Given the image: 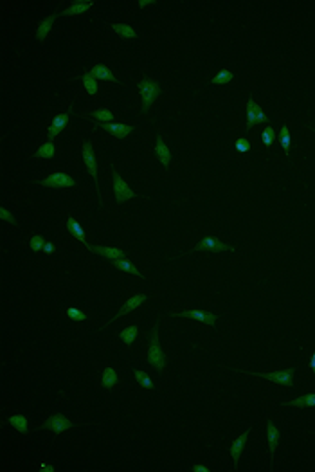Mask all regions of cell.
I'll return each mask as SVG.
<instances>
[{"label":"cell","instance_id":"obj_1","mask_svg":"<svg viewBox=\"0 0 315 472\" xmlns=\"http://www.w3.org/2000/svg\"><path fill=\"white\" fill-rule=\"evenodd\" d=\"M148 363L152 366L157 368V371H164L166 368V353L162 352L160 344H158V323L153 326V333H152V341H150V348H148Z\"/></svg>","mask_w":315,"mask_h":472},{"label":"cell","instance_id":"obj_2","mask_svg":"<svg viewBox=\"0 0 315 472\" xmlns=\"http://www.w3.org/2000/svg\"><path fill=\"white\" fill-rule=\"evenodd\" d=\"M137 89H139L141 98H143V110L144 112H148L150 106L153 105V101L157 100L158 94H160V87H158L157 81L148 80V78H143V80L139 81Z\"/></svg>","mask_w":315,"mask_h":472},{"label":"cell","instance_id":"obj_3","mask_svg":"<svg viewBox=\"0 0 315 472\" xmlns=\"http://www.w3.org/2000/svg\"><path fill=\"white\" fill-rule=\"evenodd\" d=\"M72 427H74V423L70 422L65 415H61V413H54L52 417H49L44 423H42V427L40 429H49L51 432H54L56 436H58V434L69 431V429H72Z\"/></svg>","mask_w":315,"mask_h":472},{"label":"cell","instance_id":"obj_4","mask_svg":"<svg viewBox=\"0 0 315 472\" xmlns=\"http://www.w3.org/2000/svg\"><path fill=\"white\" fill-rule=\"evenodd\" d=\"M294 373H296V369H283V371H272V373H251V375L252 377L266 378V380H270V382L274 384L290 388V386H294Z\"/></svg>","mask_w":315,"mask_h":472},{"label":"cell","instance_id":"obj_5","mask_svg":"<svg viewBox=\"0 0 315 472\" xmlns=\"http://www.w3.org/2000/svg\"><path fill=\"white\" fill-rule=\"evenodd\" d=\"M81 154H83L85 168H87V171H89V175H90V177H92L94 182H96V191H98V193H99L98 164H96V157H94V150H92V143H90V141H87V143H83V150H81Z\"/></svg>","mask_w":315,"mask_h":472},{"label":"cell","instance_id":"obj_6","mask_svg":"<svg viewBox=\"0 0 315 472\" xmlns=\"http://www.w3.org/2000/svg\"><path fill=\"white\" fill-rule=\"evenodd\" d=\"M113 193H115V200H117L119 204L126 202L128 199L137 197V193H135L133 189L128 188V184L119 177V173L115 171V169H113Z\"/></svg>","mask_w":315,"mask_h":472},{"label":"cell","instance_id":"obj_7","mask_svg":"<svg viewBox=\"0 0 315 472\" xmlns=\"http://www.w3.org/2000/svg\"><path fill=\"white\" fill-rule=\"evenodd\" d=\"M171 317H189V319H198L202 323L214 326L216 324V315L212 312H206V310H182V312H173Z\"/></svg>","mask_w":315,"mask_h":472},{"label":"cell","instance_id":"obj_8","mask_svg":"<svg viewBox=\"0 0 315 472\" xmlns=\"http://www.w3.org/2000/svg\"><path fill=\"white\" fill-rule=\"evenodd\" d=\"M40 186H44V188H72L76 186V180L70 179V175L67 173H52L47 179L40 180Z\"/></svg>","mask_w":315,"mask_h":472},{"label":"cell","instance_id":"obj_9","mask_svg":"<svg viewBox=\"0 0 315 472\" xmlns=\"http://www.w3.org/2000/svg\"><path fill=\"white\" fill-rule=\"evenodd\" d=\"M94 126L103 128L105 132L112 134L115 139H124V137H128V134H132L133 132V126H128V124H119V123H98V121H94Z\"/></svg>","mask_w":315,"mask_h":472},{"label":"cell","instance_id":"obj_10","mask_svg":"<svg viewBox=\"0 0 315 472\" xmlns=\"http://www.w3.org/2000/svg\"><path fill=\"white\" fill-rule=\"evenodd\" d=\"M193 249H195V251H200V249H211V251H214V253H222V251H236V249L231 247V245L223 244V242L218 238V236H212V238L202 240V242H198V244L195 245Z\"/></svg>","mask_w":315,"mask_h":472},{"label":"cell","instance_id":"obj_11","mask_svg":"<svg viewBox=\"0 0 315 472\" xmlns=\"http://www.w3.org/2000/svg\"><path fill=\"white\" fill-rule=\"evenodd\" d=\"M266 431H268V449H270V469H272L274 467V452H276L277 443H279L281 440V434L272 420H268V423H266Z\"/></svg>","mask_w":315,"mask_h":472},{"label":"cell","instance_id":"obj_12","mask_svg":"<svg viewBox=\"0 0 315 472\" xmlns=\"http://www.w3.org/2000/svg\"><path fill=\"white\" fill-rule=\"evenodd\" d=\"M247 438H249V431L243 432L241 436H238L236 440L231 443V447H229V452H231L232 460H234V469H238V463H240L241 452H243V447H245Z\"/></svg>","mask_w":315,"mask_h":472},{"label":"cell","instance_id":"obj_13","mask_svg":"<svg viewBox=\"0 0 315 472\" xmlns=\"http://www.w3.org/2000/svg\"><path fill=\"white\" fill-rule=\"evenodd\" d=\"M67 229H69V233L74 234L78 242H81V244H83L85 247H87V249L90 251V253H92L94 247L89 244V242H87V240H85V231H83V227L79 225V222H76V220L72 218V216H69V218H67Z\"/></svg>","mask_w":315,"mask_h":472},{"label":"cell","instance_id":"obj_14","mask_svg":"<svg viewBox=\"0 0 315 472\" xmlns=\"http://www.w3.org/2000/svg\"><path fill=\"white\" fill-rule=\"evenodd\" d=\"M144 301H146V294H135V296H132V298H130L128 301L123 305V308L119 310V314L112 319V321H110V323H113V321H115L117 317H121V315H124V314L132 312V310H135L137 307H141Z\"/></svg>","mask_w":315,"mask_h":472},{"label":"cell","instance_id":"obj_15","mask_svg":"<svg viewBox=\"0 0 315 472\" xmlns=\"http://www.w3.org/2000/svg\"><path fill=\"white\" fill-rule=\"evenodd\" d=\"M90 76H92V78H96V80L110 81V83H119L117 78L112 74V70H110L108 67H105L103 63L94 65L92 69H90Z\"/></svg>","mask_w":315,"mask_h":472},{"label":"cell","instance_id":"obj_16","mask_svg":"<svg viewBox=\"0 0 315 472\" xmlns=\"http://www.w3.org/2000/svg\"><path fill=\"white\" fill-rule=\"evenodd\" d=\"M155 154H157L158 160H160V162L164 164V168H169V164H171V152H169V148H167L166 143H164L162 135H157Z\"/></svg>","mask_w":315,"mask_h":472},{"label":"cell","instance_id":"obj_17","mask_svg":"<svg viewBox=\"0 0 315 472\" xmlns=\"http://www.w3.org/2000/svg\"><path fill=\"white\" fill-rule=\"evenodd\" d=\"M94 254H99V256H105V258L108 260H119L124 256V251L123 249H117V247H105V245H98V247H94L92 251Z\"/></svg>","mask_w":315,"mask_h":472},{"label":"cell","instance_id":"obj_18","mask_svg":"<svg viewBox=\"0 0 315 472\" xmlns=\"http://www.w3.org/2000/svg\"><path fill=\"white\" fill-rule=\"evenodd\" d=\"M54 20H56V15H51V16H47L45 20H42L38 24V29H36V38H38L40 42H44L45 38H47L49 31L52 29V24H54Z\"/></svg>","mask_w":315,"mask_h":472},{"label":"cell","instance_id":"obj_19","mask_svg":"<svg viewBox=\"0 0 315 472\" xmlns=\"http://www.w3.org/2000/svg\"><path fill=\"white\" fill-rule=\"evenodd\" d=\"M283 406H292V408H315V395H305V397L294 398V400H285Z\"/></svg>","mask_w":315,"mask_h":472},{"label":"cell","instance_id":"obj_20","mask_svg":"<svg viewBox=\"0 0 315 472\" xmlns=\"http://www.w3.org/2000/svg\"><path fill=\"white\" fill-rule=\"evenodd\" d=\"M94 5V2L92 0H87V2H76V4H72V5H69L67 9L63 11V15L65 16H70V15H81V13H85V11H89L90 7Z\"/></svg>","mask_w":315,"mask_h":472},{"label":"cell","instance_id":"obj_21","mask_svg":"<svg viewBox=\"0 0 315 472\" xmlns=\"http://www.w3.org/2000/svg\"><path fill=\"white\" fill-rule=\"evenodd\" d=\"M54 155H56V146H54V143H51V141L44 143V144H42V146H40V148L35 152V157H36V159H52Z\"/></svg>","mask_w":315,"mask_h":472},{"label":"cell","instance_id":"obj_22","mask_svg":"<svg viewBox=\"0 0 315 472\" xmlns=\"http://www.w3.org/2000/svg\"><path fill=\"white\" fill-rule=\"evenodd\" d=\"M99 384L103 386V388L110 389L113 388L115 384H117V373L113 371V368H105L103 369V375H101V380H99Z\"/></svg>","mask_w":315,"mask_h":472},{"label":"cell","instance_id":"obj_23","mask_svg":"<svg viewBox=\"0 0 315 472\" xmlns=\"http://www.w3.org/2000/svg\"><path fill=\"white\" fill-rule=\"evenodd\" d=\"M113 262V267L117 268V270H123V272H128V274H132V276H143V274L139 272L137 268L133 267L132 265V262L130 260H123V258H119V260H112Z\"/></svg>","mask_w":315,"mask_h":472},{"label":"cell","instance_id":"obj_24","mask_svg":"<svg viewBox=\"0 0 315 472\" xmlns=\"http://www.w3.org/2000/svg\"><path fill=\"white\" fill-rule=\"evenodd\" d=\"M110 27H112L121 38H137L139 36L137 33H135V29L130 27L128 24H110Z\"/></svg>","mask_w":315,"mask_h":472},{"label":"cell","instance_id":"obj_25","mask_svg":"<svg viewBox=\"0 0 315 472\" xmlns=\"http://www.w3.org/2000/svg\"><path fill=\"white\" fill-rule=\"evenodd\" d=\"M9 423L18 432H22V434L27 432V418H25L24 415H13V417L9 418Z\"/></svg>","mask_w":315,"mask_h":472},{"label":"cell","instance_id":"obj_26","mask_svg":"<svg viewBox=\"0 0 315 472\" xmlns=\"http://www.w3.org/2000/svg\"><path fill=\"white\" fill-rule=\"evenodd\" d=\"M279 144H281V150H283L286 154V157H288V154H290V132H288V126H286V124H283V128H281Z\"/></svg>","mask_w":315,"mask_h":472},{"label":"cell","instance_id":"obj_27","mask_svg":"<svg viewBox=\"0 0 315 472\" xmlns=\"http://www.w3.org/2000/svg\"><path fill=\"white\" fill-rule=\"evenodd\" d=\"M79 80L83 81L85 89H87V92H89L90 96H96V92H98V80L92 78L90 72H87L85 76H79Z\"/></svg>","mask_w":315,"mask_h":472},{"label":"cell","instance_id":"obj_28","mask_svg":"<svg viewBox=\"0 0 315 472\" xmlns=\"http://www.w3.org/2000/svg\"><path fill=\"white\" fill-rule=\"evenodd\" d=\"M137 333H139V328L135 326V324H132V326H128V328H124L123 332L119 333V337L123 339V343L124 344H132L133 341H135V337H137Z\"/></svg>","mask_w":315,"mask_h":472},{"label":"cell","instance_id":"obj_29","mask_svg":"<svg viewBox=\"0 0 315 472\" xmlns=\"http://www.w3.org/2000/svg\"><path fill=\"white\" fill-rule=\"evenodd\" d=\"M92 117L94 119H98V123H112L113 121V114L110 112L106 106H103V108L96 110V112H92Z\"/></svg>","mask_w":315,"mask_h":472},{"label":"cell","instance_id":"obj_30","mask_svg":"<svg viewBox=\"0 0 315 472\" xmlns=\"http://www.w3.org/2000/svg\"><path fill=\"white\" fill-rule=\"evenodd\" d=\"M232 78H234V76H232L231 70H229V69H223V70H220V72H218V74L214 76V78H212L211 83H212V85H225V83H231Z\"/></svg>","mask_w":315,"mask_h":472},{"label":"cell","instance_id":"obj_31","mask_svg":"<svg viewBox=\"0 0 315 472\" xmlns=\"http://www.w3.org/2000/svg\"><path fill=\"white\" fill-rule=\"evenodd\" d=\"M274 139H276L274 126H266V128L263 130V134H261V141H263V144H265L266 148H270L272 144H274Z\"/></svg>","mask_w":315,"mask_h":472},{"label":"cell","instance_id":"obj_32","mask_svg":"<svg viewBox=\"0 0 315 472\" xmlns=\"http://www.w3.org/2000/svg\"><path fill=\"white\" fill-rule=\"evenodd\" d=\"M135 380L139 382V386H143V388H146V389H153L152 378H150L144 371H135Z\"/></svg>","mask_w":315,"mask_h":472},{"label":"cell","instance_id":"obj_33","mask_svg":"<svg viewBox=\"0 0 315 472\" xmlns=\"http://www.w3.org/2000/svg\"><path fill=\"white\" fill-rule=\"evenodd\" d=\"M247 106H251L254 112H256V117H258V123H263V121H266V115L263 114V110H261V106L256 103V101L252 100V98H249L247 100Z\"/></svg>","mask_w":315,"mask_h":472},{"label":"cell","instance_id":"obj_34","mask_svg":"<svg viewBox=\"0 0 315 472\" xmlns=\"http://www.w3.org/2000/svg\"><path fill=\"white\" fill-rule=\"evenodd\" d=\"M69 119H70V114H59V115H56V117H54V121H52V124H51V126H54V128L61 130V128H65V126H67Z\"/></svg>","mask_w":315,"mask_h":472},{"label":"cell","instance_id":"obj_35","mask_svg":"<svg viewBox=\"0 0 315 472\" xmlns=\"http://www.w3.org/2000/svg\"><path fill=\"white\" fill-rule=\"evenodd\" d=\"M234 148H236L240 154H247V152H251V143H249L245 137H238V139L234 141Z\"/></svg>","mask_w":315,"mask_h":472},{"label":"cell","instance_id":"obj_36","mask_svg":"<svg viewBox=\"0 0 315 472\" xmlns=\"http://www.w3.org/2000/svg\"><path fill=\"white\" fill-rule=\"evenodd\" d=\"M65 314L69 315L72 321H78V323H81V321H87V315H85L83 312H79L78 308H67L65 310Z\"/></svg>","mask_w":315,"mask_h":472},{"label":"cell","instance_id":"obj_37","mask_svg":"<svg viewBox=\"0 0 315 472\" xmlns=\"http://www.w3.org/2000/svg\"><path fill=\"white\" fill-rule=\"evenodd\" d=\"M44 245H45V242H44V238H42L40 234L33 236V238H31V242H29V247L33 249L35 253H38V251H44Z\"/></svg>","mask_w":315,"mask_h":472},{"label":"cell","instance_id":"obj_38","mask_svg":"<svg viewBox=\"0 0 315 472\" xmlns=\"http://www.w3.org/2000/svg\"><path fill=\"white\" fill-rule=\"evenodd\" d=\"M254 124H258V117H256V112L251 108V106H247V124H245V128L247 130H251Z\"/></svg>","mask_w":315,"mask_h":472},{"label":"cell","instance_id":"obj_39","mask_svg":"<svg viewBox=\"0 0 315 472\" xmlns=\"http://www.w3.org/2000/svg\"><path fill=\"white\" fill-rule=\"evenodd\" d=\"M0 216H2V220H7V222H9V224L16 225L15 218H13V216H11V214H9V211H7V209H5V208H2V209H0Z\"/></svg>","mask_w":315,"mask_h":472},{"label":"cell","instance_id":"obj_40","mask_svg":"<svg viewBox=\"0 0 315 472\" xmlns=\"http://www.w3.org/2000/svg\"><path fill=\"white\" fill-rule=\"evenodd\" d=\"M59 132H61V130L54 128V126H49V128H47V139H49L51 143H52V141L56 139V135H58Z\"/></svg>","mask_w":315,"mask_h":472},{"label":"cell","instance_id":"obj_41","mask_svg":"<svg viewBox=\"0 0 315 472\" xmlns=\"http://www.w3.org/2000/svg\"><path fill=\"white\" fill-rule=\"evenodd\" d=\"M44 253H45V254H52V253H54V244H51V242H45Z\"/></svg>","mask_w":315,"mask_h":472},{"label":"cell","instance_id":"obj_42","mask_svg":"<svg viewBox=\"0 0 315 472\" xmlns=\"http://www.w3.org/2000/svg\"><path fill=\"white\" fill-rule=\"evenodd\" d=\"M191 471H193V472H209L211 469H209V467H204V465H193Z\"/></svg>","mask_w":315,"mask_h":472},{"label":"cell","instance_id":"obj_43","mask_svg":"<svg viewBox=\"0 0 315 472\" xmlns=\"http://www.w3.org/2000/svg\"><path fill=\"white\" fill-rule=\"evenodd\" d=\"M40 471H44V472H54L56 469L52 467V465H49V463H42V467H40Z\"/></svg>","mask_w":315,"mask_h":472},{"label":"cell","instance_id":"obj_44","mask_svg":"<svg viewBox=\"0 0 315 472\" xmlns=\"http://www.w3.org/2000/svg\"><path fill=\"white\" fill-rule=\"evenodd\" d=\"M310 368H312V371H314V377H315V352L312 353V359H310Z\"/></svg>","mask_w":315,"mask_h":472},{"label":"cell","instance_id":"obj_45","mask_svg":"<svg viewBox=\"0 0 315 472\" xmlns=\"http://www.w3.org/2000/svg\"><path fill=\"white\" fill-rule=\"evenodd\" d=\"M148 4H152V0H146V2H143V0H141V2H139V7H141V9H144V7H146Z\"/></svg>","mask_w":315,"mask_h":472},{"label":"cell","instance_id":"obj_46","mask_svg":"<svg viewBox=\"0 0 315 472\" xmlns=\"http://www.w3.org/2000/svg\"><path fill=\"white\" fill-rule=\"evenodd\" d=\"M314 130H315V128H314Z\"/></svg>","mask_w":315,"mask_h":472}]
</instances>
